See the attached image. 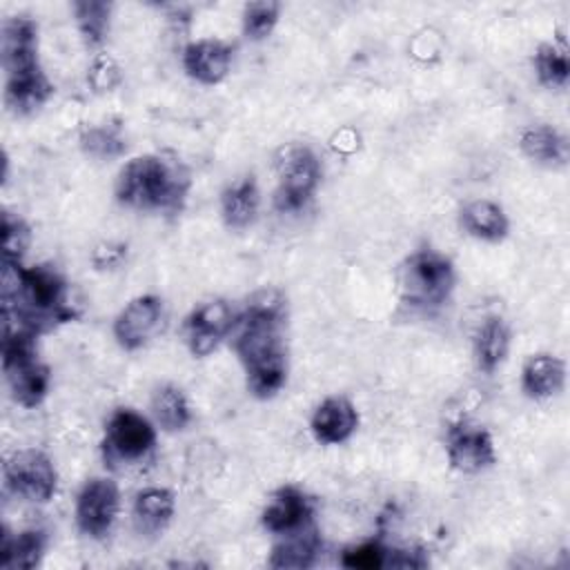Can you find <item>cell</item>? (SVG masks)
Returning <instances> with one entry per match:
<instances>
[{"label":"cell","instance_id":"cell-19","mask_svg":"<svg viewBox=\"0 0 570 570\" xmlns=\"http://www.w3.org/2000/svg\"><path fill=\"white\" fill-rule=\"evenodd\" d=\"M261 191L254 176H243L225 187L220 196V216L229 229H247L258 214Z\"/></svg>","mask_w":570,"mask_h":570},{"label":"cell","instance_id":"cell-30","mask_svg":"<svg viewBox=\"0 0 570 570\" xmlns=\"http://www.w3.org/2000/svg\"><path fill=\"white\" fill-rule=\"evenodd\" d=\"M80 147L85 149V154L100 158V160L118 158L127 149L122 131L116 125H102V127L87 129L80 136Z\"/></svg>","mask_w":570,"mask_h":570},{"label":"cell","instance_id":"cell-26","mask_svg":"<svg viewBox=\"0 0 570 570\" xmlns=\"http://www.w3.org/2000/svg\"><path fill=\"white\" fill-rule=\"evenodd\" d=\"M73 9V18L78 24V31L85 40L87 47L98 49L109 33V24H111V2H102V0H78L71 4Z\"/></svg>","mask_w":570,"mask_h":570},{"label":"cell","instance_id":"cell-5","mask_svg":"<svg viewBox=\"0 0 570 570\" xmlns=\"http://www.w3.org/2000/svg\"><path fill=\"white\" fill-rule=\"evenodd\" d=\"M456 283L454 265L448 256L434 249L410 254L399 269V294L405 305L416 309L441 307Z\"/></svg>","mask_w":570,"mask_h":570},{"label":"cell","instance_id":"cell-29","mask_svg":"<svg viewBox=\"0 0 570 570\" xmlns=\"http://www.w3.org/2000/svg\"><path fill=\"white\" fill-rule=\"evenodd\" d=\"M281 2L274 0H256V2H247L243 7V33L247 40H265L269 38V33L276 29L278 18H281Z\"/></svg>","mask_w":570,"mask_h":570},{"label":"cell","instance_id":"cell-17","mask_svg":"<svg viewBox=\"0 0 570 570\" xmlns=\"http://www.w3.org/2000/svg\"><path fill=\"white\" fill-rule=\"evenodd\" d=\"M323 548L321 541V532L316 528L314 521L278 534V541L272 548L269 554V566L272 568H294V570H303L314 566L318 552Z\"/></svg>","mask_w":570,"mask_h":570},{"label":"cell","instance_id":"cell-14","mask_svg":"<svg viewBox=\"0 0 570 570\" xmlns=\"http://www.w3.org/2000/svg\"><path fill=\"white\" fill-rule=\"evenodd\" d=\"M261 521L263 528L276 537L292 532L314 521V499L307 497L301 488L283 485L272 494Z\"/></svg>","mask_w":570,"mask_h":570},{"label":"cell","instance_id":"cell-28","mask_svg":"<svg viewBox=\"0 0 570 570\" xmlns=\"http://www.w3.org/2000/svg\"><path fill=\"white\" fill-rule=\"evenodd\" d=\"M532 67L537 73V80L543 87L550 89H561L568 85L570 76V65H568V49L566 45H554V42H543L537 47L532 56Z\"/></svg>","mask_w":570,"mask_h":570},{"label":"cell","instance_id":"cell-16","mask_svg":"<svg viewBox=\"0 0 570 570\" xmlns=\"http://www.w3.org/2000/svg\"><path fill=\"white\" fill-rule=\"evenodd\" d=\"M312 434L323 445L345 443L358 428V412L345 396H327L309 419Z\"/></svg>","mask_w":570,"mask_h":570},{"label":"cell","instance_id":"cell-24","mask_svg":"<svg viewBox=\"0 0 570 570\" xmlns=\"http://www.w3.org/2000/svg\"><path fill=\"white\" fill-rule=\"evenodd\" d=\"M45 548H47V534L42 530H22L18 534H11L4 528V534H2V566L4 568L31 570V568L40 566Z\"/></svg>","mask_w":570,"mask_h":570},{"label":"cell","instance_id":"cell-8","mask_svg":"<svg viewBox=\"0 0 570 570\" xmlns=\"http://www.w3.org/2000/svg\"><path fill=\"white\" fill-rule=\"evenodd\" d=\"M4 485L29 503H47L56 492L58 472L45 452L20 450L4 463Z\"/></svg>","mask_w":570,"mask_h":570},{"label":"cell","instance_id":"cell-2","mask_svg":"<svg viewBox=\"0 0 570 570\" xmlns=\"http://www.w3.org/2000/svg\"><path fill=\"white\" fill-rule=\"evenodd\" d=\"M76 316L78 307L71 303L67 281L58 269L2 261L4 327H22L40 336Z\"/></svg>","mask_w":570,"mask_h":570},{"label":"cell","instance_id":"cell-34","mask_svg":"<svg viewBox=\"0 0 570 570\" xmlns=\"http://www.w3.org/2000/svg\"><path fill=\"white\" fill-rule=\"evenodd\" d=\"M430 563V559L425 557L423 550L419 548H412V550H387V563L385 568H412V570H419V568H425Z\"/></svg>","mask_w":570,"mask_h":570},{"label":"cell","instance_id":"cell-23","mask_svg":"<svg viewBox=\"0 0 570 570\" xmlns=\"http://www.w3.org/2000/svg\"><path fill=\"white\" fill-rule=\"evenodd\" d=\"M510 327L501 316H488L474 334V363L483 374H492L508 356Z\"/></svg>","mask_w":570,"mask_h":570},{"label":"cell","instance_id":"cell-21","mask_svg":"<svg viewBox=\"0 0 570 570\" xmlns=\"http://www.w3.org/2000/svg\"><path fill=\"white\" fill-rule=\"evenodd\" d=\"M174 494L167 488H145L134 501V525L145 537L160 534L174 517Z\"/></svg>","mask_w":570,"mask_h":570},{"label":"cell","instance_id":"cell-7","mask_svg":"<svg viewBox=\"0 0 570 570\" xmlns=\"http://www.w3.org/2000/svg\"><path fill=\"white\" fill-rule=\"evenodd\" d=\"M156 445L154 423L131 407H118L105 425L102 456L105 463H136L142 461Z\"/></svg>","mask_w":570,"mask_h":570},{"label":"cell","instance_id":"cell-20","mask_svg":"<svg viewBox=\"0 0 570 570\" xmlns=\"http://www.w3.org/2000/svg\"><path fill=\"white\" fill-rule=\"evenodd\" d=\"M459 223L470 236L488 243H499L510 232V220L503 207L485 198L468 203L459 214Z\"/></svg>","mask_w":570,"mask_h":570},{"label":"cell","instance_id":"cell-12","mask_svg":"<svg viewBox=\"0 0 570 570\" xmlns=\"http://www.w3.org/2000/svg\"><path fill=\"white\" fill-rule=\"evenodd\" d=\"M163 314H165V307L160 296L156 294L136 296L120 309V314L114 321L116 343L127 352H136L145 347L160 330Z\"/></svg>","mask_w":570,"mask_h":570},{"label":"cell","instance_id":"cell-27","mask_svg":"<svg viewBox=\"0 0 570 570\" xmlns=\"http://www.w3.org/2000/svg\"><path fill=\"white\" fill-rule=\"evenodd\" d=\"M51 94H53V85L45 76V71L29 78H20V80H7V89H4L7 105L16 114L38 111L51 98Z\"/></svg>","mask_w":570,"mask_h":570},{"label":"cell","instance_id":"cell-33","mask_svg":"<svg viewBox=\"0 0 570 570\" xmlns=\"http://www.w3.org/2000/svg\"><path fill=\"white\" fill-rule=\"evenodd\" d=\"M120 80V69L109 56H98L89 69V82L96 87V91H109Z\"/></svg>","mask_w":570,"mask_h":570},{"label":"cell","instance_id":"cell-3","mask_svg":"<svg viewBox=\"0 0 570 570\" xmlns=\"http://www.w3.org/2000/svg\"><path fill=\"white\" fill-rule=\"evenodd\" d=\"M191 187L189 169L165 154H145L131 158L118 174L116 198L120 205L178 214Z\"/></svg>","mask_w":570,"mask_h":570},{"label":"cell","instance_id":"cell-18","mask_svg":"<svg viewBox=\"0 0 570 570\" xmlns=\"http://www.w3.org/2000/svg\"><path fill=\"white\" fill-rule=\"evenodd\" d=\"M566 385V363L552 354H534L521 372V390L528 399L543 401L559 394Z\"/></svg>","mask_w":570,"mask_h":570},{"label":"cell","instance_id":"cell-32","mask_svg":"<svg viewBox=\"0 0 570 570\" xmlns=\"http://www.w3.org/2000/svg\"><path fill=\"white\" fill-rule=\"evenodd\" d=\"M387 550L381 541H365L343 550L341 563L354 570H379L387 563Z\"/></svg>","mask_w":570,"mask_h":570},{"label":"cell","instance_id":"cell-31","mask_svg":"<svg viewBox=\"0 0 570 570\" xmlns=\"http://www.w3.org/2000/svg\"><path fill=\"white\" fill-rule=\"evenodd\" d=\"M29 247V227L20 216L11 212L2 214V261L22 263Z\"/></svg>","mask_w":570,"mask_h":570},{"label":"cell","instance_id":"cell-10","mask_svg":"<svg viewBox=\"0 0 570 570\" xmlns=\"http://www.w3.org/2000/svg\"><path fill=\"white\" fill-rule=\"evenodd\" d=\"M445 454L450 468L463 474H476L497 463L492 434L470 419H461L450 425L445 436Z\"/></svg>","mask_w":570,"mask_h":570},{"label":"cell","instance_id":"cell-4","mask_svg":"<svg viewBox=\"0 0 570 570\" xmlns=\"http://www.w3.org/2000/svg\"><path fill=\"white\" fill-rule=\"evenodd\" d=\"M38 334L22 327L2 332V372L11 399L22 407H36L49 392L51 372L38 358Z\"/></svg>","mask_w":570,"mask_h":570},{"label":"cell","instance_id":"cell-25","mask_svg":"<svg viewBox=\"0 0 570 570\" xmlns=\"http://www.w3.org/2000/svg\"><path fill=\"white\" fill-rule=\"evenodd\" d=\"M151 412L165 432H180L191 423V407L178 385L165 383L151 394Z\"/></svg>","mask_w":570,"mask_h":570},{"label":"cell","instance_id":"cell-1","mask_svg":"<svg viewBox=\"0 0 570 570\" xmlns=\"http://www.w3.org/2000/svg\"><path fill=\"white\" fill-rule=\"evenodd\" d=\"M283 325L285 301L278 292L265 289L247 303L232 330V345L245 370L247 390L256 399L276 396L287 381Z\"/></svg>","mask_w":570,"mask_h":570},{"label":"cell","instance_id":"cell-6","mask_svg":"<svg viewBox=\"0 0 570 570\" xmlns=\"http://www.w3.org/2000/svg\"><path fill=\"white\" fill-rule=\"evenodd\" d=\"M276 176L274 207L283 214L298 212L312 200L321 183V163L307 145H287L276 156Z\"/></svg>","mask_w":570,"mask_h":570},{"label":"cell","instance_id":"cell-15","mask_svg":"<svg viewBox=\"0 0 570 570\" xmlns=\"http://www.w3.org/2000/svg\"><path fill=\"white\" fill-rule=\"evenodd\" d=\"M187 76L200 85H218L232 69V47L216 38L189 42L183 51Z\"/></svg>","mask_w":570,"mask_h":570},{"label":"cell","instance_id":"cell-22","mask_svg":"<svg viewBox=\"0 0 570 570\" xmlns=\"http://www.w3.org/2000/svg\"><path fill=\"white\" fill-rule=\"evenodd\" d=\"M519 149L537 165L561 167L568 163V138L550 125L528 127L519 138Z\"/></svg>","mask_w":570,"mask_h":570},{"label":"cell","instance_id":"cell-13","mask_svg":"<svg viewBox=\"0 0 570 570\" xmlns=\"http://www.w3.org/2000/svg\"><path fill=\"white\" fill-rule=\"evenodd\" d=\"M238 314L225 301H207L198 305L185 321V341L194 356L212 354L218 343L232 334Z\"/></svg>","mask_w":570,"mask_h":570},{"label":"cell","instance_id":"cell-11","mask_svg":"<svg viewBox=\"0 0 570 570\" xmlns=\"http://www.w3.org/2000/svg\"><path fill=\"white\" fill-rule=\"evenodd\" d=\"M2 67L7 80H20L40 73L38 24L31 18L16 16L2 22Z\"/></svg>","mask_w":570,"mask_h":570},{"label":"cell","instance_id":"cell-9","mask_svg":"<svg viewBox=\"0 0 570 570\" xmlns=\"http://www.w3.org/2000/svg\"><path fill=\"white\" fill-rule=\"evenodd\" d=\"M120 492L116 481L94 476L85 481L76 497V525L85 537L105 539L118 517Z\"/></svg>","mask_w":570,"mask_h":570}]
</instances>
